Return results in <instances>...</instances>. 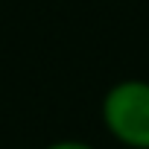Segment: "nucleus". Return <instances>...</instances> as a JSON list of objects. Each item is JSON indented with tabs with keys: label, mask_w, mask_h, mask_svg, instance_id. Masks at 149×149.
<instances>
[{
	"label": "nucleus",
	"mask_w": 149,
	"mask_h": 149,
	"mask_svg": "<svg viewBox=\"0 0 149 149\" xmlns=\"http://www.w3.org/2000/svg\"><path fill=\"white\" fill-rule=\"evenodd\" d=\"M105 132L126 149H149V79H120L100 102Z\"/></svg>",
	"instance_id": "f257e3e1"
},
{
	"label": "nucleus",
	"mask_w": 149,
	"mask_h": 149,
	"mask_svg": "<svg viewBox=\"0 0 149 149\" xmlns=\"http://www.w3.org/2000/svg\"><path fill=\"white\" fill-rule=\"evenodd\" d=\"M44 149H97L94 143H88V140H73V137H64V140H53V143H47Z\"/></svg>",
	"instance_id": "f03ea898"
}]
</instances>
